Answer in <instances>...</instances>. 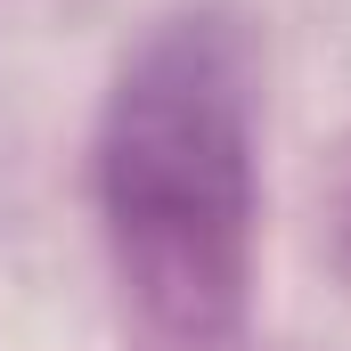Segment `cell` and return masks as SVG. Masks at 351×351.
Segmentation results:
<instances>
[{"instance_id":"6da1fadb","label":"cell","mask_w":351,"mask_h":351,"mask_svg":"<svg viewBox=\"0 0 351 351\" xmlns=\"http://www.w3.org/2000/svg\"><path fill=\"white\" fill-rule=\"evenodd\" d=\"M98 204L131 302L172 343H221L254 278V90L221 16L164 25L114 82Z\"/></svg>"}]
</instances>
